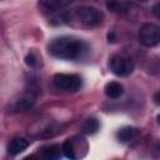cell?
Listing matches in <instances>:
<instances>
[{
	"instance_id": "obj_1",
	"label": "cell",
	"mask_w": 160,
	"mask_h": 160,
	"mask_svg": "<svg viewBox=\"0 0 160 160\" xmlns=\"http://www.w3.org/2000/svg\"><path fill=\"white\" fill-rule=\"evenodd\" d=\"M88 44L74 36H60L49 44V52L61 60H78L88 51Z\"/></svg>"
},
{
	"instance_id": "obj_2",
	"label": "cell",
	"mask_w": 160,
	"mask_h": 160,
	"mask_svg": "<svg viewBox=\"0 0 160 160\" xmlns=\"http://www.w3.org/2000/svg\"><path fill=\"white\" fill-rule=\"evenodd\" d=\"M102 12L94 6H79L62 14V22L82 28H95L102 22Z\"/></svg>"
},
{
	"instance_id": "obj_3",
	"label": "cell",
	"mask_w": 160,
	"mask_h": 160,
	"mask_svg": "<svg viewBox=\"0 0 160 160\" xmlns=\"http://www.w3.org/2000/svg\"><path fill=\"white\" fill-rule=\"evenodd\" d=\"M52 84L58 90L66 92H75L81 89L82 79L76 74H56L52 78Z\"/></svg>"
},
{
	"instance_id": "obj_4",
	"label": "cell",
	"mask_w": 160,
	"mask_h": 160,
	"mask_svg": "<svg viewBox=\"0 0 160 160\" xmlns=\"http://www.w3.org/2000/svg\"><path fill=\"white\" fill-rule=\"evenodd\" d=\"M110 70L116 76H128L134 71V61L124 54H114L109 61Z\"/></svg>"
},
{
	"instance_id": "obj_5",
	"label": "cell",
	"mask_w": 160,
	"mask_h": 160,
	"mask_svg": "<svg viewBox=\"0 0 160 160\" xmlns=\"http://www.w3.org/2000/svg\"><path fill=\"white\" fill-rule=\"evenodd\" d=\"M139 40L146 48L156 46L160 42V26L148 22L139 30Z\"/></svg>"
},
{
	"instance_id": "obj_6",
	"label": "cell",
	"mask_w": 160,
	"mask_h": 160,
	"mask_svg": "<svg viewBox=\"0 0 160 160\" xmlns=\"http://www.w3.org/2000/svg\"><path fill=\"white\" fill-rule=\"evenodd\" d=\"M35 94L34 91L30 89L29 91H25L24 94L19 95L18 98H15L14 100H11V102L9 104L8 109L10 112H19V111H25L29 108H31L35 102Z\"/></svg>"
},
{
	"instance_id": "obj_7",
	"label": "cell",
	"mask_w": 160,
	"mask_h": 160,
	"mask_svg": "<svg viewBox=\"0 0 160 160\" xmlns=\"http://www.w3.org/2000/svg\"><path fill=\"white\" fill-rule=\"evenodd\" d=\"M29 146V141L24 138H20V136H16V138H12L9 144H8V152L12 156L15 155H19L20 152H22L25 149H28Z\"/></svg>"
},
{
	"instance_id": "obj_8",
	"label": "cell",
	"mask_w": 160,
	"mask_h": 160,
	"mask_svg": "<svg viewBox=\"0 0 160 160\" xmlns=\"http://www.w3.org/2000/svg\"><path fill=\"white\" fill-rule=\"evenodd\" d=\"M59 126L55 125L54 122H48L44 124L42 126H39L36 130H32V135L36 138H51L59 132Z\"/></svg>"
},
{
	"instance_id": "obj_9",
	"label": "cell",
	"mask_w": 160,
	"mask_h": 160,
	"mask_svg": "<svg viewBox=\"0 0 160 160\" xmlns=\"http://www.w3.org/2000/svg\"><path fill=\"white\" fill-rule=\"evenodd\" d=\"M104 90H105V95L109 99H119L124 92L122 85L120 82H118V81H109L105 85Z\"/></svg>"
},
{
	"instance_id": "obj_10",
	"label": "cell",
	"mask_w": 160,
	"mask_h": 160,
	"mask_svg": "<svg viewBox=\"0 0 160 160\" xmlns=\"http://www.w3.org/2000/svg\"><path fill=\"white\" fill-rule=\"evenodd\" d=\"M138 135H139V130L132 126H124V128L119 129V131L116 134L118 140L121 142H129V141L134 140Z\"/></svg>"
},
{
	"instance_id": "obj_11",
	"label": "cell",
	"mask_w": 160,
	"mask_h": 160,
	"mask_svg": "<svg viewBox=\"0 0 160 160\" xmlns=\"http://www.w3.org/2000/svg\"><path fill=\"white\" fill-rule=\"evenodd\" d=\"M61 148L59 145H49L41 149L40 151V160H58L60 156Z\"/></svg>"
},
{
	"instance_id": "obj_12",
	"label": "cell",
	"mask_w": 160,
	"mask_h": 160,
	"mask_svg": "<svg viewBox=\"0 0 160 160\" xmlns=\"http://www.w3.org/2000/svg\"><path fill=\"white\" fill-rule=\"evenodd\" d=\"M106 6L112 12L126 14V12H129L135 6V4L134 2H126V1H109L106 4Z\"/></svg>"
},
{
	"instance_id": "obj_13",
	"label": "cell",
	"mask_w": 160,
	"mask_h": 160,
	"mask_svg": "<svg viewBox=\"0 0 160 160\" xmlns=\"http://www.w3.org/2000/svg\"><path fill=\"white\" fill-rule=\"evenodd\" d=\"M69 2H61V1H40L39 6L49 12V14H56L59 10H61L64 6H66Z\"/></svg>"
},
{
	"instance_id": "obj_14",
	"label": "cell",
	"mask_w": 160,
	"mask_h": 160,
	"mask_svg": "<svg viewBox=\"0 0 160 160\" xmlns=\"http://www.w3.org/2000/svg\"><path fill=\"white\" fill-rule=\"evenodd\" d=\"M99 128H100V124H99V121H98L96 119H94V118L86 119V120L82 122V125H81L82 132H85V134H88V135H94V134H96L98 130H99Z\"/></svg>"
},
{
	"instance_id": "obj_15",
	"label": "cell",
	"mask_w": 160,
	"mask_h": 160,
	"mask_svg": "<svg viewBox=\"0 0 160 160\" xmlns=\"http://www.w3.org/2000/svg\"><path fill=\"white\" fill-rule=\"evenodd\" d=\"M25 62H26L28 66L34 68V66H36V64H38V58L34 55V52H29V54L26 55V58H25Z\"/></svg>"
},
{
	"instance_id": "obj_16",
	"label": "cell",
	"mask_w": 160,
	"mask_h": 160,
	"mask_svg": "<svg viewBox=\"0 0 160 160\" xmlns=\"http://www.w3.org/2000/svg\"><path fill=\"white\" fill-rule=\"evenodd\" d=\"M152 14L160 19V2H156L154 6H152Z\"/></svg>"
},
{
	"instance_id": "obj_17",
	"label": "cell",
	"mask_w": 160,
	"mask_h": 160,
	"mask_svg": "<svg viewBox=\"0 0 160 160\" xmlns=\"http://www.w3.org/2000/svg\"><path fill=\"white\" fill-rule=\"evenodd\" d=\"M154 158L156 160H160V141L156 144V146L154 148Z\"/></svg>"
},
{
	"instance_id": "obj_18",
	"label": "cell",
	"mask_w": 160,
	"mask_h": 160,
	"mask_svg": "<svg viewBox=\"0 0 160 160\" xmlns=\"http://www.w3.org/2000/svg\"><path fill=\"white\" fill-rule=\"evenodd\" d=\"M152 99H154V102H155L156 105H160V90L154 94V98H152Z\"/></svg>"
},
{
	"instance_id": "obj_19",
	"label": "cell",
	"mask_w": 160,
	"mask_h": 160,
	"mask_svg": "<svg viewBox=\"0 0 160 160\" xmlns=\"http://www.w3.org/2000/svg\"><path fill=\"white\" fill-rule=\"evenodd\" d=\"M24 160H40L39 158H36L35 155H31V156H28V158H25Z\"/></svg>"
},
{
	"instance_id": "obj_20",
	"label": "cell",
	"mask_w": 160,
	"mask_h": 160,
	"mask_svg": "<svg viewBox=\"0 0 160 160\" xmlns=\"http://www.w3.org/2000/svg\"><path fill=\"white\" fill-rule=\"evenodd\" d=\"M158 122H159V124H160V114H159V115H158Z\"/></svg>"
}]
</instances>
